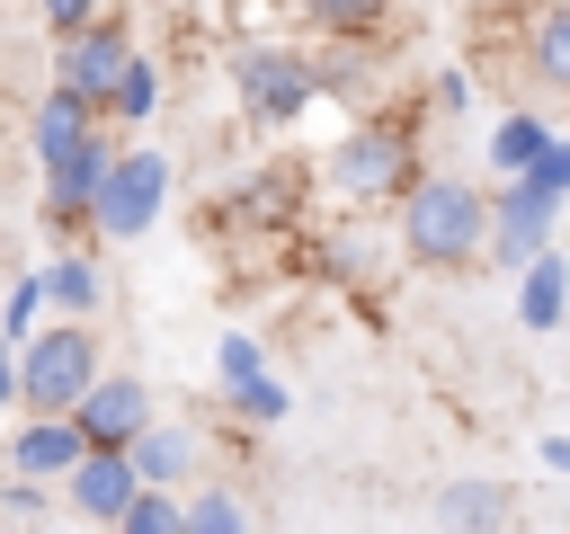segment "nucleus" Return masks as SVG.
<instances>
[{
  "instance_id": "f257e3e1",
  "label": "nucleus",
  "mask_w": 570,
  "mask_h": 534,
  "mask_svg": "<svg viewBox=\"0 0 570 534\" xmlns=\"http://www.w3.org/2000/svg\"><path fill=\"white\" fill-rule=\"evenodd\" d=\"M428 160H419V125L410 116H356L330 151H321V187L347 214H401L419 196Z\"/></svg>"
},
{
  "instance_id": "f03ea898",
  "label": "nucleus",
  "mask_w": 570,
  "mask_h": 534,
  "mask_svg": "<svg viewBox=\"0 0 570 534\" xmlns=\"http://www.w3.org/2000/svg\"><path fill=\"white\" fill-rule=\"evenodd\" d=\"M392 240H401V258L428 267V276L481 267V258H490V187H472V178H454V169H428L419 196L392 214Z\"/></svg>"
},
{
  "instance_id": "7ed1b4c3",
  "label": "nucleus",
  "mask_w": 570,
  "mask_h": 534,
  "mask_svg": "<svg viewBox=\"0 0 570 534\" xmlns=\"http://www.w3.org/2000/svg\"><path fill=\"white\" fill-rule=\"evenodd\" d=\"M98 383H107V356H98V329H80V320H45L18 347V409L27 418H71Z\"/></svg>"
},
{
  "instance_id": "20e7f679",
  "label": "nucleus",
  "mask_w": 570,
  "mask_h": 534,
  "mask_svg": "<svg viewBox=\"0 0 570 534\" xmlns=\"http://www.w3.org/2000/svg\"><path fill=\"white\" fill-rule=\"evenodd\" d=\"M232 98H240V116L258 134H285L321 98V53H303V44H240L232 53Z\"/></svg>"
},
{
  "instance_id": "39448f33",
  "label": "nucleus",
  "mask_w": 570,
  "mask_h": 534,
  "mask_svg": "<svg viewBox=\"0 0 570 534\" xmlns=\"http://www.w3.org/2000/svg\"><path fill=\"white\" fill-rule=\"evenodd\" d=\"M134 62H142L134 18H116V9H107L80 44H62V53H53V89H62V98H80V107L107 125V107H116V89H125V71H134Z\"/></svg>"
},
{
  "instance_id": "423d86ee",
  "label": "nucleus",
  "mask_w": 570,
  "mask_h": 534,
  "mask_svg": "<svg viewBox=\"0 0 570 534\" xmlns=\"http://www.w3.org/2000/svg\"><path fill=\"white\" fill-rule=\"evenodd\" d=\"M169 151H151V142H125L116 151V169H107V196H98V214H89V231L98 240H142L160 214H169Z\"/></svg>"
},
{
  "instance_id": "0eeeda50",
  "label": "nucleus",
  "mask_w": 570,
  "mask_h": 534,
  "mask_svg": "<svg viewBox=\"0 0 570 534\" xmlns=\"http://www.w3.org/2000/svg\"><path fill=\"white\" fill-rule=\"evenodd\" d=\"M552 231H561V205L534 196L525 178L490 196V267H499V276H525L534 258H552Z\"/></svg>"
},
{
  "instance_id": "6e6552de",
  "label": "nucleus",
  "mask_w": 570,
  "mask_h": 534,
  "mask_svg": "<svg viewBox=\"0 0 570 534\" xmlns=\"http://www.w3.org/2000/svg\"><path fill=\"white\" fill-rule=\"evenodd\" d=\"M151 418H160V409H151L142 374H107V383H98V392L71 409V427H80V445H89V454H134Z\"/></svg>"
},
{
  "instance_id": "1a4fd4ad",
  "label": "nucleus",
  "mask_w": 570,
  "mask_h": 534,
  "mask_svg": "<svg viewBox=\"0 0 570 534\" xmlns=\"http://www.w3.org/2000/svg\"><path fill=\"white\" fill-rule=\"evenodd\" d=\"M116 134H98V142H80L62 169H45V222L53 231H89V214H98V196H107V169H116Z\"/></svg>"
},
{
  "instance_id": "9d476101",
  "label": "nucleus",
  "mask_w": 570,
  "mask_h": 534,
  "mask_svg": "<svg viewBox=\"0 0 570 534\" xmlns=\"http://www.w3.org/2000/svg\"><path fill=\"white\" fill-rule=\"evenodd\" d=\"M80 463H89V445H80V427H71V418H18V427H9V481L62 490Z\"/></svg>"
},
{
  "instance_id": "9b49d317",
  "label": "nucleus",
  "mask_w": 570,
  "mask_h": 534,
  "mask_svg": "<svg viewBox=\"0 0 570 534\" xmlns=\"http://www.w3.org/2000/svg\"><path fill=\"white\" fill-rule=\"evenodd\" d=\"M134 481L142 490H205V436L187 427V418H151L142 427V445H134Z\"/></svg>"
},
{
  "instance_id": "f8f14e48",
  "label": "nucleus",
  "mask_w": 570,
  "mask_h": 534,
  "mask_svg": "<svg viewBox=\"0 0 570 534\" xmlns=\"http://www.w3.org/2000/svg\"><path fill=\"white\" fill-rule=\"evenodd\" d=\"M142 498V481H134V454H89L71 481H62V507L80 516V525H125V507Z\"/></svg>"
},
{
  "instance_id": "ddd939ff",
  "label": "nucleus",
  "mask_w": 570,
  "mask_h": 534,
  "mask_svg": "<svg viewBox=\"0 0 570 534\" xmlns=\"http://www.w3.org/2000/svg\"><path fill=\"white\" fill-rule=\"evenodd\" d=\"M98 134H107V125H98V116H89L80 98L45 89V98L27 107V151H36V178H45V169H62V160H71L80 142H98Z\"/></svg>"
},
{
  "instance_id": "4468645a",
  "label": "nucleus",
  "mask_w": 570,
  "mask_h": 534,
  "mask_svg": "<svg viewBox=\"0 0 570 534\" xmlns=\"http://www.w3.org/2000/svg\"><path fill=\"white\" fill-rule=\"evenodd\" d=\"M36 276H45V312H53V320L98 329V312H107V267H98L89 249H53Z\"/></svg>"
},
{
  "instance_id": "2eb2a0df",
  "label": "nucleus",
  "mask_w": 570,
  "mask_h": 534,
  "mask_svg": "<svg viewBox=\"0 0 570 534\" xmlns=\"http://www.w3.org/2000/svg\"><path fill=\"white\" fill-rule=\"evenodd\" d=\"M428 516H436V534H508L517 498H508V481H481V472H463V481H445V490L428 498Z\"/></svg>"
},
{
  "instance_id": "dca6fc26",
  "label": "nucleus",
  "mask_w": 570,
  "mask_h": 534,
  "mask_svg": "<svg viewBox=\"0 0 570 534\" xmlns=\"http://www.w3.org/2000/svg\"><path fill=\"white\" fill-rule=\"evenodd\" d=\"M552 142H561V134H552L534 107H499V116H490V134H481V151H490V178H499V187L534 178V160H543Z\"/></svg>"
},
{
  "instance_id": "f3484780",
  "label": "nucleus",
  "mask_w": 570,
  "mask_h": 534,
  "mask_svg": "<svg viewBox=\"0 0 570 534\" xmlns=\"http://www.w3.org/2000/svg\"><path fill=\"white\" fill-rule=\"evenodd\" d=\"M312 178H321V169H303V160H267V169H249V178L232 187V214L276 231V222H294V205H303V187H312Z\"/></svg>"
},
{
  "instance_id": "a211bd4d",
  "label": "nucleus",
  "mask_w": 570,
  "mask_h": 534,
  "mask_svg": "<svg viewBox=\"0 0 570 534\" xmlns=\"http://www.w3.org/2000/svg\"><path fill=\"white\" fill-rule=\"evenodd\" d=\"M570 320V258L552 249V258H534L525 276H517V329H534V338H552Z\"/></svg>"
},
{
  "instance_id": "6ab92c4d",
  "label": "nucleus",
  "mask_w": 570,
  "mask_h": 534,
  "mask_svg": "<svg viewBox=\"0 0 570 534\" xmlns=\"http://www.w3.org/2000/svg\"><path fill=\"white\" fill-rule=\"evenodd\" d=\"M525 71H534L543 89H561V98H570V0L525 9Z\"/></svg>"
},
{
  "instance_id": "aec40b11",
  "label": "nucleus",
  "mask_w": 570,
  "mask_h": 534,
  "mask_svg": "<svg viewBox=\"0 0 570 534\" xmlns=\"http://www.w3.org/2000/svg\"><path fill=\"white\" fill-rule=\"evenodd\" d=\"M187 534H258V516L232 481H205V490H187Z\"/></svg>"
},
{
  "instance_id": "412c9836",
  "label": "nucleus",
  "mask_w": 570,
  "mask_h": 534,
  "mask_svg": "<svg viewBox=\"0 0 570 534\" xmlns=\"http://www.w3.org/2000/svg\"><path fill=\"white\" fill-rule=\"evenodd\" d=\"M45 320H53V312H45V276H36V267H27V276H9V303H0V347H27Z\"/></svg>"
},
{
  "instance_id": "4be33fe9",
  "label": "nucleus",
  "mask_w": 570,
  "mask_h": 534,
  "mask_svg": "<svg viewBox=\"0 0 570 534\" xmlns=\"http://www.w3.org/2000/svg\"><path fill=\"white\" fill-rule=\"evenodd\" d=\"M223 409H232L240 427H285V418H294V392H285L276 374H258V383H240V392H223Z\"/></svg>"
},
{
  "instance_id": "5701e85b",
  "label": "nucleus",
  "mask_w": 570,
  "mask_h": 534,
  "mask_svg": "<svg viewBox=\"0 0 570 534\" xmlns=\"http://www.w3.org/2000/svg\"><path fill=\"white\" fill-rule=\"evenodd\" d=\"M151 116H160V53H142V62L125 71V89H116L107 125H151Z\"/></svg>"
},
{
  "instance_id": "b1692460",
  "label": "nucleus",
  "mask_w": 570,
  "mask_h": 534,
  "mask_svg": "<svg viewBox=\"0 0 570 534\" xmlns=\"http://www.w3.org/2000/svg\"><path fill=\"white\" fill-rule=\"evenodd\" d=\"M258 374H267V347H258L249 329H223V338H214V383L240 392V383H258Z\"/></svg>"
},
{
  "instance_id": "393cba45",
  "label": "nucleus",
  "mask_w": 570,
  "mask_h": 534,
  "mask_svg": "<svg viewBox=\"0 0 570 534\" xmlns=\"http://www.w3.org/2000/svg\"><path fill=\"white\" fill-rule=\"evenodd\" d=\"M116 534H187V498H169V490H142L134 507H125V525Z\"/></svg>"
},
{
  "instance_id": "a878e982",
  "label": "nucleus",
  "mask_w": 570,
  "mask_h": 534,
  "mask_svg": "<svg viewBox=\"0 0 570 534\" xmlns=\"http://www.w3.org/2000/svg\"><path fill=\"white\" fill-rule=\"evenodd\" d=\"M98 18H107V9H98V0H53V9H45V18H36V27H45V44H53V53H62V44H80V36H89V27H98Z\"/></svg>"
},
{
  "instance_id": "bb28decb",
  "label": "nucleus",
  "mask_w": 570,
  "mask_h": 534,
  "mask_svg": "<svg viewBox=\"0 0 570 534\" xmlns=\"http://www.w3.org/2000/svg\"><path fill=\"white\" fill-rule=\"evenodd\" d=\"M303 27H321V36H374V27H383V9H356V0H321V9H303Z\"/></svg>"
},
{
  "instance_id": "cd10ccee",
  "label": "nucleus",
  "mask_w": 570,
  "mask_h": 534,
  "mask_svg": "<svg viewBox=\"0 0 570 534\" xmlns=\"http://www.w3.org/2000/svg\"><path fill=\"white\" fill-rule=\"evenodd\" d=\"M62 490H36V481H0V525H45V507H53Z\"/></svg>"
},
{
  "instance_id": "c85d7f7f",
  "label": "nucleus",
  "mask_w": 570,
  "mask_h": 534,
  "mask_svg": "<svg viewBox=\"0 0 570 534\" xmlns=\"http://www.w3.org/2000/svg\"><path fill=\"white\" fill-rule=\"evenodd\" d=\"M525 187H534V196H552V205H570V134L534 160V178H525Z\"/></svg>"
},
{
  "instance_id": "c756f323",
  "label": "nucleus",
  "mask_w": 570,
  "mask_h": 534,
  "mask_svg": "<svg viewBox=\"0 0 570 534\" xmlns=\"http://www.w3.org/2000/svg\"><path fill=\"white\" fill-rule=\"evenodd\" d=\"M428 107H436V116H463V107H472V71H436V80H428Z\"/></svg>"
},
{
  "instance_id": "7c9ffc66",
  "label": "nucleus",
  "mask_w": 570,
  "mask_h": 534,
  "mask_svg": "<svg viewBox=\"0 0 570 534\" xmlns=\"http://www.w3.org/2000/svg\"><path fill=\"white\" fill-rule=\"evenodd\" d=\"M534 454H543V472H570V436H543Z\"/></svg>"
},
{
  "instance_id": "2f4dec72",
  "label": "nucleus",
  "mask_w": 570,
  "mask_h": 534,
  "mask_svg": "<svg viewBox=\"0 0 570 534\" xmlns=\"http://www.w3.org/2000/svg\"><path fill=\"white\" fill-rule=\"evenodd\" d=\"M18 400V347H0V409Z\"/></svg>"
}]
</instances>
